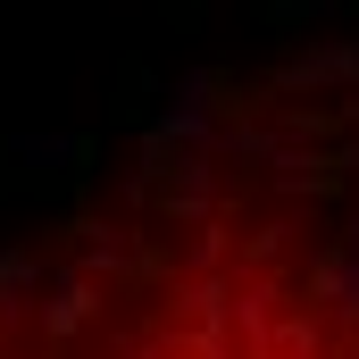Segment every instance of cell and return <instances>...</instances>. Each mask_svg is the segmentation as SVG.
Returning a JSON list of instances; mask_svg holds the SVG:
<instances>
[{"label": "cell", "instance_id": "obj_1", "mask_svg": "<svg viewBox=\"0 0 359 359\" xmlns=\"http://www.w3.org/2000/svg\"><path fill=\"white\" fill-rule=\"evenodd\" d=\"M0 359H359V276L268 209H168L0 309Z\"/></svg>", "mask_w": 359, "mask_h": 359}]
</instances>
